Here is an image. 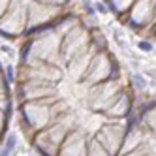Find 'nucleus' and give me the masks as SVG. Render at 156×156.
I'll list each match as a JSON object with an SVG mask.
<instances>
[{"label": "nucleus", "instance_id": "obj_1", "mask_svg": "<svg viewBox=\"0 0 156 156\" xmlns=\"http://www.w3.org/2000/svg\"><path fill=\"white\" fill-rule=\"evenodd\" d=\"M13 83L21 132L40 156H87L92 141L117 156L139 111L107 38L79 13L25 40Z\"/></svg>", "mask_w": 156, "mask_h": 156}, {"label": "nucleus", "instance_id": "obj_2", "mask_svg": "<svg viewBox=\"0 0 156 156\" xmlns=\"http://www.w3.org/2000/svg\"><path fill=\"white\" fill-rule=\"evenodd\" d=\"M72 0H0V38L27 40L68 13Z\"/></svg>", "mask_w": 156, "mask_h": 156}, {"label": "nucleus", "instance_id": "obj_3", "mask_svg": "<svg viewBox=\"0 0 156 156\" xmlns=\"http://www.w3.org/2000/svg\"><path fill=\"white\" fill-rule=\"evenodd\" d=\"M120 25L154 43V0H104Z\"/></svg>", "mask_w": 156, "mask_h": 156}, {"label": "nucleus", "instance_id": "obj_4", "mask_svg": "<svg viewBox=\"0 0 156 156\" xmlns=\"http://www.w3.org/2000/svg\"><path fill=\"white\" fill-rule=\"evenodd\" d=\"M117 156H154V98L139 107Z\"/></svg>", "mask_w": 156, "mask_h": 156}, {"label": "nucleus", "instance_id": "obj_5", "mask_svg": "<svg viewBox=\"0 0 156 156\" xmlns=\"http://www.w3.org/2000/svg\"><path fill=\"white\" fill-rule=\"evenodd\" d=\"M13 113V100H12V90H9V83L6 79L4 68L0 66V147L6 139L8 126L12 120Z\"/></svg>", "mask_w": 156, "mask_h": 156}, {"label": "nucleus", "instance_id": "obj_6", "mask_svg": "<svg viewBox=\"0 0 156 156\" xmlns=\"http://www.w3.org/2000/svg\"><path fill=\"white\" fill-rule=\"evenodd\" d=\"M15 147H17L15 137H8V139H4L2 147H0V156H9V154L15 151Z\"/></svg>", "mask_w": 156, "mask_h": 156}]
</instances>
